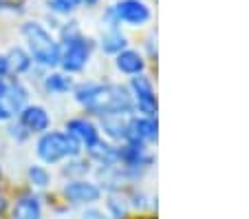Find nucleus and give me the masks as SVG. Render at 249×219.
Segmentation results:
<instances>
[{"label":"nucleus","mask_w":249,"mask_h":219,"mask_svg":"<svg viewBox=\"0 0 249 219\" xmlns=\"http://www.w3.org/2000/svg\"><path fill=\"white\" fill-rule=\"evenodd\" d=\"M5 56H7V62H9L11 76H16V78L27 76V73H31V69L36 67L31 56H29V51L24 47H11Z\"/></svg>","instance_id":"dca6fc26"},{"label":"nucleus","mask_w":249,"mask_h":219,"mask_svg":"<svg viewBox=\"0 0 249 219\" xmlns=\"http://www.w3.org/2000/svg\"><path fill=\"white\" fill-rule=\"evenodd\" d=\"M0 197H2V184H0Z\"/></svg>","instance_id":"cd10ccee"},{"label":"nucleus","mask_w":249,"mask_h":219,"mask_svg":"<svg viewBox=\"0 0 249 219\" xmlns=\"http://www.w3.org/2000/svg\"><path fill=\"white\" fill-rule=\"evenodd\" d=\"M7 135H9V139H14L16 144H24L27 139H31V135H29L27 131L20 126L16 118L11 119V122H7Z\"/></svg>","instance_id":"412c9836"},{"label":"nucleus","mask_w":249,"mask_h":219,"mask_svg":"<svg viewBox=\"0 0 249 219\" xmlns=\"http://www.w3.org/2000/svg\"><path fill=\"white\" fill-rule=\"evenodd\" d=\"M82 2H84V5H89V7H93V5H97L99 0H82Z\"/></svg>","instance_id":"393cba45"},{"label":"nucleus","mask_w":249,"mask_h":219,"mask_svg":"<svg viewBox=\"0 0 249 219\" xmlns=\"http://www.w3.org/2000/svg\"><path fill=\"white\" fill-rule=\"evenodd\" d=\"M128 210H130V204L122 191L106 193V210L104 213L108 215V219H126Z\"/></svg>","instance_id":"aec40b11"},{"label":"nucleus","mask_w":249,"mask_h":219,"mask_svg":"<svg viewBox=\"0 0 249 219\" xmlns=\"http://www.w3.org/2000/svg\"><path fill=\"white\" fill-rule=\"evenodd\" d=\"M77 219H108V215L104 213L102 208H97V206H86V208H82Z\"/></svg>","instance_id":"5701e85b"},{"label":"nucleus","mask_w":249,"mask_h":219,"mask_svg":"<svg viewBox=\"0 0 249 219\" xmlns=\"http://www.w3.org/2000/svg\"><path fill=\"white\" fill-rule=\"evenodd\" d=\"M157 135H159V124L157 118L150 115H139L132 113L128 118V133H126V142L132 144H143V146H150L157 142Z\"/></svg>","instance_id":"9b49d317"},{"label":"nucleus","mask_w":249,"mask_h":219,"mask_svg":"<svg viewBox=\"0 0 249 219\" xmlns=\"http://www.w3.org/2000/svg\"><path fill=\"white\" fill-rule=\"evenodd\" d=\"M11 71H9V62H7V56L5 53H0V80H5L9 78Z\"/></svg>","instance_id":"b1692460"},{"label":"nucleus","mask_w":249,"mask_h":219,"mask_svg":"<svg viewBox=\"0 0 249 219\" xmlns=\"http://www.w3.org/2000/svg\"><path fill=\"white\" fill-rule=\"evenodd\" d=\"M73 86H75L73 76H69L64 71H55L53 69V71H49L42 78V91L47 96H69L73 91Z\"/></svg>","instance_id":"2eb2a0df"},{"label":"nucleus","mask_w":249,"mask_h":219,"mask_svg":"<svg viewBox=\"0 0 249 219\" xmlns=\"http://www.w3.org/2000/svg\"><path fill=\"white\" fill-rule=\"evenodd\" d=\"M16 119H18V124L31 135V138L33 135L47 133V131L51 129V124H53L51 113L47 111V106L36 104V102H29V104L16 115Z\"/></svg>","instance_id":"9d476101"},{"label":"nucleus","mask_w":249,"mask_h":219,"mask_svg":"<svg viewBox=\"0 0 249 219\" xmlns=\"http://www.w3.org/2000/svg\"><path fill=\"white\" fill-rule=\"evenodd\" d=\"M128 118L130 115H104V118H99L97 126H99V133H104V139H108L113 144L126 142Z\"/></svg>","instance_id":"f8f14e48"},{"label":"nucleus","mask_w":249,"mask_h":219,"mask_svg":"<svg viewBox=\"0 0 249 219\" xmlns=\"http://www.w3.org/2000/svg\"><path fill=\"white\" fill-rule=\"evenodd\" d=\"M62 131L69 133L71 138L75 139L84 153L102 139V133H99L97 122H95L93 118H89V115H75V118H69L64 122V129Z\"/></svg>","instance_id":"6e6552de"},{"label":"nucleus","mask_w":249,"mask_h":219,"mask_svg":"<svg viewBox=\"0 0 249 219\" xmlns=\"http://www.w3.org/2000/svg\"><path fill=\"white\" fill-rule=\"evenodd\" d=\"M99 47H102L104 53H108V56H117L119 51L128 49V38L122 34V31H119V27H108L102 34Z\"/></svg>","instance_id":"a211bd4d"},{"label":"nucleus","mask_w":249,"mask_h":219,"mask_svg":"<svg viewBox=\"0 0 249 219\" xmlns=\"http://www.w3.org/2000/svg\"><path fill=\"white\" fill-rule=\"evenodd\" d=\"M36 155H38L40 164L55 166V164H62L71 158H80V155H84V151L69 133L49 129L47 133L38 135V139H36Z\"/></svg>","instance_id":"20e7f679"},{"label":"nucleus","mask_w":249,"mask_h":219,"mask_svg":"<svg viewBox=\"0 0 249 219\" xmlns=\"http://www.w3.org/2000/svg\"><path fill=\"white\" fill-rule=\"evenodd\" d=\"M86 158L90 159V164H95L97 168L115 166L119 162V144H113L108 139H99L95 146H90L86 151Z\"/></svg>","instance_id":"ddd939ff"},{"label":"nucleus","mask_w":249,"mask_h":219,"mask_svg":"<svg viewBox=\"0 0 249 219\" xmlns=\"http://www.w3.org/2000/svg\"><path fill=\"white\" fill-rule=\"evenodd\" d=\"M20 34H22L24 42H27L24 49L29 51L36 67L49 69V71L57 69V64H60V42L42 22L27 20L20 27Z\"/></svg>","instance_id":"f03ea898"},{"label":"nucleus","mask_w":249,"mask_h":219,"mask_svg":"<svg viewBox=\"0 0 249 219\" xmlns=\"http://www.w3.org/2000/svg\"><path fill=\"white\" fill-rule=\"evenodd\" d=\"M7 5V0H0V7H5Z\"/></svg>","instance_id":"a878e982"},{"label":"nucleus","mask_w":249,"mask_h":219,"mask_svg":"<svg viewBox=\"0 0 249 219\" xmlns=\"http://www.w3.org/2000/svg\"><path fill=\"white\" fill-rule=\"evenodd\" d=\"M115 67L124 76H139V73L146 71V58L137 49H124L115 56Z\"/></svg>","instance_id":"4468645a"},{"label":"nucleus","mask_w":249,"mask_h":219,"mask_svg":"<svg viewBox=\"0 0 249 219\" xmlns=\"http://www.w3.org/2000/svg\"><path fill=\"white\" fill-rule=\"evenodd\" d=\"M0 179H2V164H0Z\"/></svg>","instance_id":"bb28decb"},{"label":"nucleus","mask_w":249,"mask_h":219,"mask_svg":"<svg viewBox=\"0 0 249 219\" xmlns=\"http://www.w3.org/2000/svg\"><path fill=\"white\" fill-rule=\"evenodd\" d=\"M71 96L75 104L84 111L89 118H104V115H132V98L128 86L115 84V82H95L84 80L75 82Z\"/></svg>","instance_id":"f257e3e1"},{"label":"nucleus","mask_w":249,"mask_h":219,"mask_svg":"<svg viewBox=\"0 0 249 219\" xmlns=\"http://www.w3.org/2000/svg\"><path fill=\"white\" fill-rule=\"evenodd\" d=\"M93 171V164H90L89 158L80 155V158H71L66 162H62V168H60V175L66 179H80V177H86L89 173Z\"/></svg>","instance_id":"6ab92c4d"},{"label":"nucleus","mask_w":249,"mask_h":219,"mask_svg":"<svg viewBox=\"0 0 249 219\" xmlns=\"http://www.w3.org/2000/svg\"><path fill=\"white\" fill-rule=\"evenodd\" d=\"M152 18V11L146 2L141 0H119L117 5L108 7L104 20L108 22V27H117V24H130V27H139L146 24Z\"/></svg>","instance_id":"423d86ee"},{"label":"nucleus","mask_w":249,"mask_h":219,"mask_svg":"<svg viewBox=\"0 0 249 219\" xmlns=\"http://www.w3.org/2000/svg\"><path fill=\"white\" fill-rule=\"evenodd\" d=\"M9 219H42L44 217V201L42 195L31 188L20 191L14 199L9 201Z\"/></svg>","instance_id":"1a4fd4ad"},{"label":"nucleus","mask_w":249,"mask_h":219,"mask_svg":"<svg viewBox=\"0 0 249 219\" xmlns=\"http://www.w3.org/2000/svg\"><path fill=\"white\" fill-rule=\"evenodd\" d=\"M27 184L31 186V191L40 193V191H47V188H51L53 184V173L49 171V166H44V164H31V166L27 168Z\"/></svg>","instance_id":"f3484780"},{"label":"nucleus","mask_w":249,"mask_h":219,"mask_svg":"<svg viewBox=\"0 0 249 219\" xmlns=\"http://www.w3.org/2000/svg\"><path fill=\"white\" fill-rule=\"evenodd\" d=\"M60 195L66 206H75V208H86L102 201L104 191L95 179L80 177V179H66L60 188Z\"/></svg>","instance_id":"39448f33"},{"label":"nucleus","mask_w":249,"mask_h":219,"mask_svg":"<svg viewBox=\"0 0 249 219\" xmlns=\"http://www.w3.org/2000/svg\"><path fill=\"white\" fill-rule=\"evenodd\" d=\"M80 5H82V0H51L49 2V7L55 14H71V11H75Z\"/></svg>","instance_id":"4be33fe9"},{"label":"nucleus","mask_w":249,"mask_h":219,"mask_svg":"<svg viewBox=\"0 0 249 219\" xmlns=\"http://www.w3.org/2000/svg\"><path fill=\"white\" fill-rule=\"evenodd\" d=\"M57 42H60V64H57V69L69 73V76L84 71L86 64L90 62L93 40L86 38L75 22H69L66 27H62Z\"/></svg>","instance_id":"7ed1b4c3"},{"label":"nucleus","mask_w":249,"mask_h":219,"mask_svg":"<svg viewBox=\"0 0 249 219\" xmlns=\"http://www.w3.org/2000/svg\"><path fill=\"white\" fill-rule=\"evenodd\" d=\"M130 98H132V106L139 115H150L155 118L157 109H159V102H157V91L152 80L146 73H139V76H132L130 80Z\"/></svg>","instance_id":"0eeeda50"}]
</instances>
